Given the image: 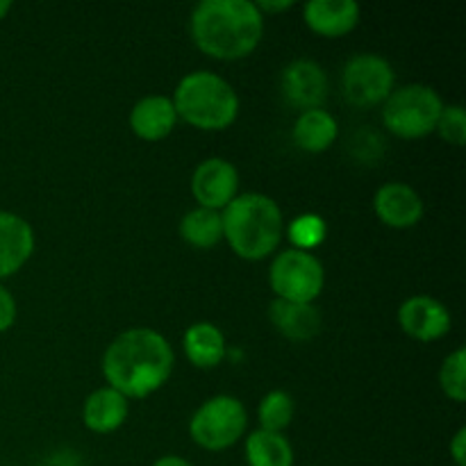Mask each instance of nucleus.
I'll return each mask as SVG.
<instances>
[{
    "label": "nucleus",
    "instance_id": "obj_30",
    "mask_svg": "<svg viewBox=\"0 0 466 466\" xmlns=\"http://www.w3.org/2000/svg\"><path fill=\"white\" fill-rule=\"evenodd\" d=\"M9 9H12V3H9V0H0V21H3V18L7 16Z\"/></svg>",
    "mask_w": 466,
    "mask_h": 466
},
{
    "label": "nucleus",
    "instance_id": "obj_22",
    "mask_svg": "<svg viewBox=\"0 0 466 466\" xmlns=\"http://www.w3.org/2000/svg\"><path fill=\"white\" fill-rule=\"evenodd\" d=\"M296 414V403L294 396L285 390H273L268 394H264V399L259 400L258 408V419L259 428L268 432H285L291 426Z\"/></svg>",
    "mask_w": 466,
    "mask_h": 466
},
{
    "label": "nucleus",
    "instance_id": "obj_24",
    "mask_svg": "<svg viewBox=\"0 0 466 466\" xmlns=\"http://www.w3.org/2000/svg\"><path fill=\"white\" fill-rule=\"evenodd\" d=\"M440 387L453 403H464L466 400V353L464 349L453 350L444 360L440 369Z\"/></svg>",
    "mask_w": 466,
    "mask_h": 466
},
{
    "label": "nucleus",
    "instance_id": "obj_19",
    "mask_svg": "<svg viewBox=\"0 0 466 466\" xmlns=\"http://www.w3.org/2000/svg\"><path fill=\"white\" fill-rule=\"evenodd\" d=\"M187 360L198 369H214L226 360L228 341L221 328L209 321L191 323L182 337Z\"/></svg>",
    "mask_w": 466,
    "mask_h": 466
},
{
    "label": "nucleus",
    "instance_id": "obj_2",
    "mask_svg": "<svg viewBox=\"0 0 466 466\" xmlns=\"http://www.w3.org/2000/svg\"><path fill=\"white\" fill-rule=\"evenodd\" d=\"M267 18L248 0H203L189 18L191 41L208 57L237 62L262 44Z\"/></svg>",
    "mask_w": 466,
    "mask_h": 466
},
{
    "label": "nucleus",
    "instance_id": "obj_20",
    "mask_svg": "<svg viewBox=\"0 0 466 466\" xmlns=\"http://www.w3.org/2000/svg\"><path fill=\"white\" fill-rule=\"evenodd\" d=\"M244 455L248 466H294V446L285 432L258 428L246 437Z\"/></svg>",
    "mask_w": 466,
    "mask_h": 466
},
{
    "label": "nucleus",
    "instance_id": "obj_12",
    "mask_svg": "<svg viewBox=\"0 0 466 466\" xmlns=\"http://www.w3.org/2000/svg\"><path fill=\"white\" fill-rule=\"evenodd\" d=\"M373 209L387 228L408 230L421 221L426 205L419 191L405 182H385L373 196Z\"/></svg>",
    "mask_w": 466,
    "mask_h": 466
},
{
    "label": "nucleus",
    "instance_id": "obj_16",
    "mask_svg": "<svg viewBox=\"0 0 466 466\" xmlns=\"http://www.w3.org/2000/svg\"><path fill=\"white\" fill-rule=\"evenodd\" d=\"M127 414H130V400L107 385L91 391L82 405V423L86 426V431L96 432V435L116 432L126 423Z\"/></svg>",
    "mask_w": 466,
    "mask_h": 466
},
{
    "label": "nucleus",
    "instance_id": "obj_9",
    "mask_svg": "<svg viewBox=\"0 0 466 466\" xmlns=\"http://www.w3.org/2000/svg\"><path fill=\"white\" fill-rule=\"evenodd\" d=\"M191 196L198 208L223 212L239 196V171L230 159H203L191 173Z\"/></svg>",
    "mask_w": 466,
    "mask_h": 466
},
{
    "label": "nucleus",
    "instance_id": "obj_29",
    "mask_svg": "<svg viewBox=\"0 0 466 466\" xmlns=\"http://www.w3.org/2000/svg\"><path fill=\"white\" fill-rule=\"evenodd\" d=\"M150 466H194L189 462V460L180 458V455H164V458L155 460Z\"/></svg>",
    "mask_w": 466,
    "mask_h": 466
},
{
    "label": "nucleus",
    "instance_id": "obj_8",
    "mask_svg": "<svg viewBox=\"0 0 466 466\" xmlns=\"http://www.w3.org/2000/svg\"><path fill=\"white\" fill-rule=\"evenodd\" d=\"M394 66L382 55L360 53L346 62L341 73L344 98L358 109H371L385 103L396 89Z\"/></svg>",
    "mask_w": 466,
    "mask_h": 466
},
{
    "label": "nucleus",
    "instance_id": "obj_17",
    "mask_svg": "<svg viewBox=\"0 0 466 466\" xmlns=\"http://www.w3.org/2000/svg\"><path fill=\"white\" fill-rule=\"evenodd\" d=\"M268 319L280 335L294 341H309L321 330V314L314 303H289L276 299L268 308Z\"/></svg>",
    "mask_w": 466,
    "mask_h": 466
},
{
    "label": "nucleus",
    "instance_id": "obj_7",
    "mask_svg": "<svg viewBox=\"0 0 466 466\" xmlns=\"http://www.w3.org/2000/svg\"><path fill=\"white\" fill-rule=\"evenodd\" d=\"M268 285L276 299L314 303L326 287V268L314 253L287 248L273 258L268 267Z\"/></svg>",
    "mask_w": 466,
    "mask_h": 466
},
{
    "label": "nucleus",
    "instance_id": "obj_21",
    "mask_svg": "<svg viewBox=\"0 0 466 466\" xmlns=\"http://www.w3.org/2000/svg\"><path fill=\"white\" fill-rule=\"evenodd\" d=\"M180 237L185 239V244L194 246V248L208 250L214 248L223 241V218L221 212L208 208H198L182 217L180 221Z\"/></svg>",
    "mask_w": 466,
    "mask_h": 466
},
{
    "label": "nucleus",
    "instance_id": "obj_25",
    "mask_svg": "<svg viewBox=\"0 0 466 466\" xmlns=\"http://www.w3.org/2000/svg\"><path fill=\"white\" fill-rule=\"evenodd\" d=\"M437 135L451 146H464L466 141V114L462 105H444L435 127Z\"/></svg>",
    "mask_w": 466,
    "mask_h": 466
},
{
    "label": "nucleus",
    "instance_id": "obj_10",
    "mask_svg": "<svg viewBox=\"0 0 466 466\" xmlns=\"http://www.w3.org/2000/svg\"><path fill=\"white\" fill-rule=\"evenodd\" d=\"M280 89L291 107L308 112V109L323 107L330 82H328V73L321 64L312 62V59H296L282 71Z\"/></svg>",
    "mask_w": 466,
    "mask_h": 466
},
{
    "label": "nucleus",
    "instance_id": "obj_1",
    "mask_svg": "<svg viewBox=\"0 0 466 466\" xmlns=\"http://www.w3.org/2000/svg\"><path fill=\"white\" fill-rule=\"evenodd\" d=\"M107 387L127 400H144L162 390L176 369V353L162 332L153 328H127L103 353Z\"/></svg>",
    "mask_w": 466,
    "mask_h": 466
},
{
    "label": "nucleus",
    "instance_id": "obj_23",
    "mask_svg": "<svg viewBox=\"0 0 466 466\" xmlns=\"http://www.w3.org/2000/svg\"><path fill=\"white\" fill-rule=\"evenodd\" d=\"M285 235L291 241V248L312 253L314 248H319L326 241L328 226L323 221V217H319L314 212H305L291 218L289 223H285Z\"/></svg>",
    "mask_w": 466,
    "mask_h": 466
},
{
    "label": "nucleus",
    "instance_id": "obj_27",
    "mask_svg": "<svg viewBox=\"0 0 466 466\" xmlns=\"http://www.w3.org/2000/svg\"><path fill=\"white\" fill-rule=\"evenodd\" d=\"M449 453L455 466H466V428H460L449 444Z\"/></svg>",
    "mask_w": 466,
    "mask_h": 466
},
{
    "label": "nucleus",
    "instance_id": "obj_3",
    "mask_svg": "<svg viewBox=\"0 0 466 466\" xmlns=\"http://www.w3.org/2000/svg\"><path fill=\"white\" fill-rule=\"evenodd\" d=\"M223 239L232 253L246 262H262L271 258L285 237V217L271 196L248 191L239 194L221 212Z\"/></svg>",
    "mask_w": 466,
    "mask_h": 466
},
{
    "label": "nucleus",
    "instance_id": "obj_15",
    "mask_svg": "<svg viewBox=\"0 0 466 466\" xmlns=\"http://www.w3.org/2000/svg\"><path fill=\"white\" fill-rule=\"evenodd\" d=\"M177 112L168 96H146L130 109V130L144 141H162L176 130Z\"/></svg>",
    "mask_w": 466,
    "mask_h": 466
},
{
    "label": "nucleus",
    "instance_id": "obj_4",
    "mask_svg": "<svg viewBox=\"0 0 466 466\" xmlns=\"http://www.w3.org/2000/svg\"><path fill=\"white\" fill-rule=\"evenodd\" d=\"M177 121L203 132L228 130L239 116V96L226 77L212 71L187 73L171 96Z\"/></svg>",
    "mask_w": 466,
    "mask_h": 466
},
{
    "label": "nucleus",
    "instance_id": "obj_14",
    "mask_svg": "<svg viewBox=\"0 0 466 466\" xmlns=\"http://www.w3.org/2000/svg\"><path fill=\"white\" fill-rule=\"evenodd\" d=\"M35 253V230L23 217L0 209V280L14 276Z\"/></svg>",
    "mask_w": 466,
    "mask_h": 466
},
{
    "label": "nucleus",
    "instance_id": "obj_13",
    "mask_svg": "<svg viewBox=\"0 0 466 466\" xmlns=\"http://www.w3.org/2000/svg\"><path fill=\"white\" fill-rule=\"evenodd\" d=\"M362 9L353 0H312L303 7L305 25L323 39H341L360 25Z\"/></svg>",
    "mask_w": 466,
    "mask_h": 466
},
{
    "label": "nucleus",
    "instance_id": "obj_26",
    "mask_svg": "<svg viewBox=\"0 0 466 466\" xmlns=\"http://www.w3.org/2000/svg\"><path fill=\"white\" fill-rule=\"evenodd\" d=\"M14 321H16V300L7 287L0 285V335L7 332Z\"/></svg>",
    "mask_w": 466,
    "mask_h": 466
},
{
    "label": "nucleus",
    "instance_id": "obj_6",
    "mask_svg": "<svg viewBox=\"0 0 466 466\" xmlns=\"http://www.w3.org/2000/svg\"><path fill=\"white\" fill-rule=\"evenodd\" d=\"M248 428V412L237 396L218 394L205 400L189 421V437L196 446L221 453L235 446Z\"/></svg>",
    "mask_w": 466,
    "mask_h": 466
},
{
    "label": "nucleus",
    "instance_id": "obj_18",
    "mask_svg": "<svg viewBox=\"0 0 466 466\" xmlns=\"http://www.w3.org/2000/svg\"><path fill=\"white\" fill-rule=\"evenodd\" d=\"M337 137H339V123L332 116L328 109H308L300 112L291 130V139L305 153H326L335 146Z\"/></svg>",
    "mask_w": 466,
    "mask_h": 466
},
{
    "label": "nucleus",
    "instance_id": "obj_5",
    "mask_svg": "<svg viewBox=\"0 0 466 466\" xmlns=\"http://www.w3.org/2000/svg\"><path fill=\"white\" fill-rule=\"evenodd\" d=\"M441 109L444 100L432 86L405 85L382 103V123L400 139H423L435 132Z\"/></svg>",
    "mask_w": 466,
    "mask_h": 466
},
{
    "label": "nucleus",
    "instance_id": "obj_11",
    "mask_svg": "<svg viewBox=\"0 0 466 466\" xmlns=\"http://www.w3.org/2000/svg\"><path fill=\"white\" fill-rule=\"evenodd\" d=\"M399 323L408 337L417 341H437L451 332L449 308L432 296H410L399 308Z\"/></svg>",
    "mask_w": 466,
    "mask_h": 466
},
{
    "label": "nucleus",
    "instance_id": "obj_28",
    "mask_svg": "<svg viewBox=\"0 0 466 466\" xmlns=\"http://www.w3.org/2000/svg\"><path fill=\"white\" fill-rule=\"evenodd\" d=\"M258 5L259 14H262L264 18L268 16V14H278V12H287V9L294 7V0H262V3H255Z\"/></svg>",
    "mask_w": 466,
    "mask_h": 466
}]
</instances>
